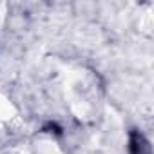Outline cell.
I'll return each mask as SVG.
<instances>
[{
	"label": "cell",
	"instance_id": "1",
	"mask_svg": "<svg viewBox=\"0 0 154 154\" xmlns=\"http://www.w3.org/2000/svg\"><path fill=\"white\" fill-rule=\"evenodd\" d=\"M131 154H150L149 141L138 131H132L131 132Z\"/></svg>",
	"mask_w": 154,
	"mask_h": 154
}]
</instances>
